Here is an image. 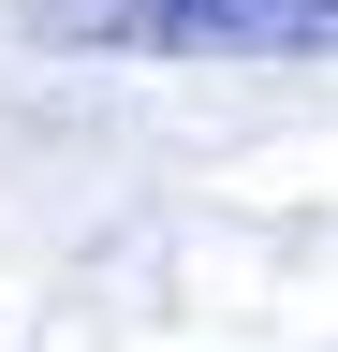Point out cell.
<instances>
[{"label": "cell", "instance_id": "obj_1", "mask_svg": "<svg viewBox=\"0 0 338 352\" xmlns=\"http://www.w3.org/2000/svg\"><path fill=\"white\" fill-rule=\"evenodd\" d=\"M30 44H89V59H338V0H30Z\"/></svg>", "mask_w": 338, "mask_h": 352}]
</instances>
